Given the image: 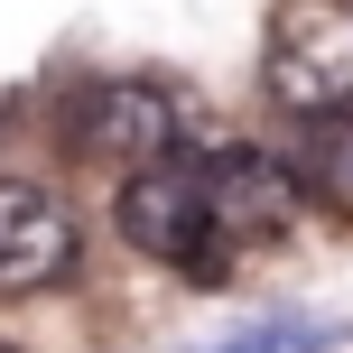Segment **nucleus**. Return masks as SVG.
Instances as JSON below:
<instances>
[{
  "label": "nucleus",
  "mask_w": 353,
  "mask_h": 353,
  "mask_svg": "<svg viewBox=\"0 0 353 353\" xmlns=\"http://www.w3.org/2000/svg\"><path fill=\"white\" fill-rule=\"evenodd\" d=\"M121 242L149 251V261H168L186 288H223L232 261H242L223 242V223H214V205H205V168L176 159V149L168 159H140L121 176Z\"/></svg>",
  "instance_id": "obj_1"
},
{
  "label": "nucleus",
  "mask_w": 353,
  "mask_h": 353,
  "mask_svg": "<svg viewBox=\"0 0 353 353\" xmlns=\"http://www.w3.org/2000/svg\"><path fill=\"white\" fill-rule=\"evenodd\" d=\"M270 93L288 112H335L353 103V10L344 0H288L270 37Z\"/></svg>",
  "instance_id": "obj_2"
},
{
  "label": "nucleus",
  "mask_w": 353,
  "mask_h": 353,
  "mask_svg": "<svg viewBox=\"0 0 353 353\" xmlns=\"http://www.w3.org/2000/svg\"><path fill=\"white\" fill-rule=\"evenodd\" d=\"M176 130H186V112H176L168 84H149V74H103V84H84V103H74V149H93V159H168Z\"/></svg>",
  "instance_id": "obj_3"
},
{
  "label": "nucleus",
  "mask_w": 353,
  "mask_h": 353,
  "mask_svg": "<svg viewBox=\"0 0 353 353\" xmlns=\"http://www.w3.org/2000/svg\"><path fill=\"white\" fill-rule=\"evenodd\" d=\"M195 168H205V205H214L232 251L279 242L298 223V205H307V176L288 159H270V149H223V159H195Z\"/></svg>",
  "instance_id": "obj_4"
},
{
  "label": "nucleus",
  "mask_w": 353,
  "mask_h": 353,
  "mask_svg": "<svg viewBox=\"0 0 353 353\" xmlns=\"http://www.w3.org/2000/svg\"><path fill=\"white\" fill-rule=\"evenodd\" d=\"M65 261H74V214L28 176H0V298L65 279Z\"/></svg>",
  "instance_id": "obj_5"
},
{
  "label": "nucleus",
  "mask_w": 353,
  "mask_h": 353,
  "mask_svg": "<svg viewBox=\"0 0 353 353\" xmlns=\"http://www.w3.org/2000/svg\"><path fill=\"white\" fill-rule=\"evenodd\" d=\"M307 168H316V186H335V195H353V103H335V112H307Z\"/></svg>",
  "instance_id": "obj_6"
},
{
  "label": "nucleus",
  "mask_w": 353,
  "mask_h": 353,
  "mask_svg": "<svg viewBox=\"0 0 353 353\" xmlns=\"http://www.w3.org/2000/svg\"><path fill=\"white\" fill-rule=\"evenodd\" d=\"M325 344H335L325 316H270V325H251V335H232L214 353H325Z\"/></svg>",
  "instance_id": "obj_7"
},
{
  "label": "nucleus",
  "mask_w": 353,
  "mask_h": 353,
  "mask_svg": "<svg viewBox=\"0 0 353 353\" xmlns=\"http://www.w3.org/2000/svg\"><path fill=\"white\" fill-rule=\"evenodd\" d=\"M0 353H10V344H0Z\"/></svg>",
  "instance_id": "obj_8"
},
{
  "label": "nucleus",
  "mask_w": 353,
  "mask_h": 353,
  "mask_svg": "<svg viewBox=\"0 0 353 353\" xmlns=\"http://www.w3.org/2000/svg\"><path fill=\"white\" fill-rule=\"evenodd\" d=\"M344 10H353V0H344Z\"/></svg>",
  "instance_id": "obj_9"
}]
</instances>
